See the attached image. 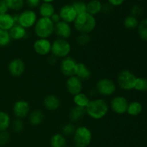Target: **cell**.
Here are the masks:
<instances>
[{
    "label": "cell",
    "mask_w": 147,
    "mask_h": 147,
    "mask_svg": "<svg viewBox=\"0 0 147 147\" xmlns=\"http://www.w3.org/2000/svg\"><path fill=\"white\" fill-rule=\"evenodd\" d=\"M129 101L123 96H116L111 99L109 108L113 113L119 115L126 113L129 106Z\"/></svg>",
    "instance_id": "9"
},
{
    "label": "cell",
    "mask_w": 147,
    "mask_h": 147,
    "mask_svg": "<svg viewBox=\"0 0 147 147\" xmlns=\"http://www.w3.org/2000/svg\"><path fill=\"white\" fill-rule=\"evenodd\" d=\"M86 114V109L75 106L69 112V119L72 122H77L81 120Z\"/></svg>",
    "instance_id": "22"
},
{
    "label": "cell",
    "mask_w": 147,
    "mask_h": 147,
    "mask_svg": "<svg viewBox=\"0 0 147 147\" xmlns=\"http://www.w3.org/2000/svg\"><path fill=\"white\" fill-rule=\"evenodd\" d=\"M52 42L48 39L38 38L33 44L34 51L37 55L41 56H45L51 53Z\"/></svg>",
    "instance_id": "12"
},
{
    "label": "cell",
    "mask_w": 147,
    "mask_h": 147,
    "mask_svg": "<svg viewBox=\"0 0 147 147\" xmlns=\"http://www.w3.org/2000/svg\"><path fill=\"white\" fill-rule=\"evenodd\" d=\"M10 126H11V129L15 133H20L24 129V123L22 119H16L11 121Z\"/></svg>",
    "instance_id": "36"
},
{
    "label": "cell",
    "mask_w": 147,
    "mask_h": 147,
    "mask_svg": "<svg viewBox=\"0 0 147 147\" xmlns=\"http://www.w3.org/2000/svg\"><path fill=\"white\" fill-rule=\"evenodd\" d=\"M6 1L9 9L12 11H20L22 9L24 4V0H4Z\"/></svg>",
    "instance_id": "30"
},
{
    "label": "cell",
    "mask_w": 147,
    "mask_h": 147,
    "mask_svg": "<svg viewBox=\"0 0 147 147\" xmlns=\"http://www.w3.org/2000/svg\"><path fill=\"white\" fill-rule=\"evenodd\" d=\"M12 111L17 119H24L30 114V106L27 100H18L14 103Z\"/></svg>",
    "instance_id": "11"
},
{
    "label": "cell",
    "mask_w": 147,
    "mask_h": 147,
    "mask_svg": "<svg viewBox=\"0 0 147 147\" xmlns=\"http://www.w3.org/2000/svg\"><path fill=\"white\" fill-rule=\"evenodd\" d=\"M137 29L141 39L147 42V19L142 20L139 23Z\"/></svg>",
    "instance_id": "31"
},
{
    "label": "cell",
    "mask_w": 147,
    "mask_h": 147,
    "mask_svg": "<svg viewBox=\"0 0 147 147\" xmlns=\"http://www.w3.org/2000/svg\"><path fill=\"white\" fill-rule=\"evenodd\" d=\"M51 147H66L67 140L62 134H55L50 139Z\"/></svg>",
    "instance_id": "27"
},
{
    "label": "cell",
    "mask_w": 147,
    "mask_h": 147,
    "mask_svg": "<svg viewBox=\"0 0 147 147\" xmlns=\"http://www.w3.org/2000/svg\"><path fill=\"white\" fill-rule=\"evenodd\" d=\"M34 31L38 38L48 39L54 34L55 24L50 18L40 17L34 24Z\"/></svg>",
    "instance_id": "3"
},
{
    "label": "cell",
    "mask_w": 147,
    "mask_h": 147,
    "mask_svg": "<svg viewBox=\"0 0 147 147\" xmlns=\"http://www.w3.org/2000/svg\"><path fill=\"white\" fill-rule=\"evenodd\" d=\"M29 122L33 126H37L41 124L44 121V113L41 110L36 109L30 112L29 114Z\"/></svg>",
    "instance_id": "21"
},
{
    "label": "cell",
    "mask_w": 147,
    "mask_h": 147,
    "mask_svg": "<svg viewBox=\"0 0 147 147\" xmlns=\"http://www.w3.org/2000/svg\"><path fill=\"white\" fill-rule=\"evenodd\" d=\"M67 147H76V146H67Z\"/></svg>",
    "instance_id": "46"
},
{
    "label": "cell",
    "mask_w": 147,
    "mask_h": 147,
    "mask_svg": "<svg viewBox=\"0 0 147 147\" xmlns=\"http://www.w3.org/2000/svg\"><path fill=\"white\" fill-rule=\"evenodd\" d=\"M72 47L67 40L57 38L52 42L51 53L56 58H65L70 55Z\"/></svg>",
    "instance_id": "5"
},
{
    "label": "cell",
    "mask_w": 147,
    "mask_h": 147,
    "mask_svg": "<svg viewBox=\"0 0 147 147\" xmlns=\"http://www.w3.org/2000/svg\"><path fill=\"white\" fill-rule=\"evenodd\" d=\"M76 129V128L73 123H66L62 128V134L64 136H71V135H73Z\"/></svg>",
    "instance_id": "37"
},
{
    "label": "cell",
    "mask_w": 147,
    "mask_h": 147,
    "mask_svg": "<svg viewBox=\"0 0 147 147\" xmlns=\"http://www.w3.org/2000/svg\"><path fill=\"white\" fill-rule=\"evenodd\" d=\"M11 39L13 40H21L27 36V29L18 24H15L9 31Z\"/></svg>",
    "instance_id": "19"
},
{
    "label": "cell",
    "mask_w": 147,
    "mask_h": 147,
    "mask_svg": "<svg viewBox=\"0 0 147 147\" xmlns=\"http://www.w3.org/2000/svg\"><path fill=\"white\" fill-rule=\"evenodd\" d=\"M135 90L138 91H147V78H137L134 87Z\"/></svg>",
    "instance_id": "34"
},
{
    "label": "cell",
    "mask_w": 147,
    "mask_h": 147,
    "mask_svg": "<svg viewBox=\"0 0 147 147\" xmlns=\"http://www.w3.org/2000/svg\"><path fill=\"white\" fill-rule=\"evenodd\" d=\"M15 24L13 16L9 13L0 14V30L9 31Z\"/></svg>",
    "instance_id": "20"
},
{
    "label": "cell",
    "mask_w": 147,
    "mask_h": 147,
    "mask_svg": "<svg viewBox=\"0 0 147 147\" xmlns=\"http://www.w3.org/2000/svg\"><path fill=\"white\" fill-rule=\"evenodd\" d=\"M50 20H52V22H53L55 24L61 21V18H60L58 13H55V14H53V15H52V17H50Z\"/></svg>",
    "instance_id": "44"
},
{
    "label": "cell",
    "mask_w": 147,
    "mask_h": 147,
    "mask_svg": "<svg viewBox=\"0 0 147 147\" xmlns=\"http://www.w3.org/2000/svg\"><path fill=\"white\" fill-rule=\"evenodd\" d=\"M109 105L103 98H96L90 100L86 108V114L94 120L103 119L109 111Z\"/></svg>",
    "instance_id": "1"
},
{
    "label": "cell",
    "mask_w": 147,
    "mask_h": 147,
    "mask_svg": "<svg viewBox=\"0 0 147 147\" xmlns=\"http://www.w3.org/2000/svg\"></svg>",
    "instance_id": "47"
},
{
    "label": "cell",
    "mask_w": 147,
    "mask_h": 147,
    "mask_svg": "<svg viewBox=\"0 0 147 147\" xmlns=\"http://www.w3.org/2000/svg\"><path fill=\"white\" fill-rule=\"evenodd\" d=\"M91 41V36L90 34L80 33L76 38V42L80 46H86Z\"/></svg>",
    "instance_id": "35"
},
{
    "label": "cell",
    "mask_w": 147,
    "mask_h": 147,
    "mask_svg": "<svg viewBox=\"0 0 147 147\" xmlns=\"http://www.w3.org/2000/svg\"><path fill=\"white\" fill-rule=\"evenodd\" d=\"M73 136L76 147H88L91 143L93 138L91 131L85 126L76 128Z\"/></svg>",
    "instance_id": "4"
},
{
    "label": "cell",
    "mask_w": 147,
    "mask_h": 147,
    "mask_svg": "<svg viewBox=\"0 0 147 147\" xmlns=\"http://www.w3.org/2000/svg\"><path fill=\"white\" fill-rule=\"evenodd\" d=\"M72 27L70 24L65 22L60 21L58 23L55 24L54 33L58 37V38L67 40L72 35Z\"/></svg>",
    "instance_id": "16"
},
{
    "label": "cell",
    "mask_w": 147,
    "mask_h": 147,
    "mask_svg": "<svg viewBox=\"0 0 147 147\" xmlns=\"http://www.w3.org/2000/svg\"><path fill=\"white\" fill-rule=\"evenodd\" d=\"M65 86L67 92L73 96L81 93L83 90V81L76 76L67 78Z\"/></svg>",
    "instance_id": "13"
},
{
    "label": "cell",
    "mask_w": 147,
    "mask_h": 147,
    "mask_svg": "<svg viewBox=\"0 0 147 147\" xmlns=\"http://www.w3.org/2000/svg\"><path fill=\"white\" fill-rule=\"evenodd\" d=\"M58 14L62 21L65 22L68 24L74 22L78 16L77 13L72 4H65V5L63 6L60 8Z\"/></svg>",
    "instance_id": "15"
},
{
    "label": "cell",
    "mask_w": 147,
    "mask_h": 147,
    "mask_svg": "<svg viewBox=\"0 0 147 147\" xmlns=\"http://www.w3.org/2000/svg\"><path fill=\"white\" fill-rule=\"evenodd\" d=\"M142 14H143V9L142 7H140L138 4H136V5L132 7L131 9V15L137 17L142 15Z\"/></svg>",
    "instance_id": "39"
},
{
    "label": "cell",
    "mask_w": 147,
    "mask_h": 147,
    "mask_svg": "<svg viewBox=\"0 0 147 147\" xmlns=\"http://www.w3.org/2000/svg\"><path fill=\"white\" fill-rule=\"evenodd\" d=\"M76 65H77L76 60L70 56L62 59L60 65V69L62 74L67 78L75 76Z\"/></svg>",
    "instance_id": "10"
},
{
    "label": "cell",
    "mask_w": 147,
    "mask_h": 147,
    "mask_svg": "<svg viewBox=\"0 0 147 147\" xmlns=\"http://www.w3.org/2000/svg\"><path fill=\"white\" fill-rule=\"evenodd\" d=\"M143 110L142 104L139 101H132L129 103L126 113L131 116H139Z\"/></svg>",
    "instance_id": "28"
},
{
    "label": "cell",
    "mask_w": 147,
    "mask_h": 147,
    "mask_svg": "<svg viewBox=\"0 0 147 147\" xmlns=\"http://www.w3.org/2000/svg\"><path fill=\"white\" fill-rule=\"evenodd\" d=\"M43 106L47 111H55L60 108V100L55 95H47L43 100Z\"/></svg>",
    "instance_id": "17"
},
{
    "label": "cell",
    "mask_w": 147,
    "mask_h": 147,
    "mask_svg": "<svg viewBox=\"0 0 147 147\" xmlns=\"http://www.w3.org/2000/svg\"><path fill=\"white\" fill-rule=\"evenodd\" d=\"M10 141V135L7 131L0 132V146H6Z\"/></svg>",
    "instance_id": "38"
},
{
    "label": "cell",
    "mask_w": 147,
    "mask_h": 147,
    "mask_svg": "<svg viewBox=\"0 0 147 147\" xmlns=\"http://www.w3.org/2000/svg\"><path fill=\"white\" fill-rule=\"evenodd\" d=\"M41 1H42L43 2H45V3H52V2H53L55 0H41Z\"/></svg>",
    "instance_id": "45"
},
{
    "label": "cell",
    "mask_w": 147,
    "mask_h": 147,
    "mask_svg": "<svg viewBox=\"0 0 147 147\" xmlns=\"http://www.w3.org/2000/svg\"><path fill=\"white\" fill-rule=\"evenodd\" d=\"M116 90V83L109 78L100 79L96 83V91L103 96H111Z\"/></svg>",
    "instance_id": "7"
},
{
    "label": "cell",
    "mask_w": 147,
    "mask_h": 147,
    "mask_svg": "<svg viewBox=\"0 0 147 147\" xmlns=\"http://www.w3.org/2000/svg\"><path fill=\"white\" fill-rule=\"evenodd\" d=\"M11 41L9 31L0 30V47L8 46Z\"/></svg>",
    "instance_id": "32"
},
{
    "label": "cell",
    "mask_w": 147,
    "mask_h": 147,
    "mask_svg": "<svg viewBox=\"0 0 147 147\" xmlns=\"http://www.w3.org/2000/svg\"><path fill=\"white\" fill-rule=\"evenodd\" d=\"M73 24L79 33L90 34L96 29L97 21L94 16L86 12L78 15Z\"/></svg>",
    "instance_id": "2"
},
{
    "label": "cell",
    "mask_w": 147,
    "mask_h": 147,
    "mask_svg": "<svg viewBox=\"0 0 147 147\" xmlns=\"http://www.w3.org/2000/svg\"><path fill=\"white\" fill-rule=\"evenodd\" d=\"M108 3L110 4L112 7H119L121 6V4H123V2L125 1V0H107Z\"/></svg>",
    "instance_id": "43"
},
{
    "label": "cell",
    "mask_w": 147,
    "mask_h": 147,
    "mask_svg": "<svg viewBox=\"0 0 147 147\" xmlns=\"http://www.w3.org/2000/svg\"><path fill=\"white\" fill-rule=\"evenodd\" d=\"M9 7L7 3L4 0H0V14L8 13Z\"/></svg>",
    "instance_id": "41"
},
{
    "label": "cell",
    "mask_w": 147,
    "mask_h": 147,
    "mask_svg": "<svg viewBox=\"0 0 147 147\" xmlns=\"http://www.w3.org/2000/svg\"><path fill=\"white\" fill-rule=\"evenodd\" d=\"M73 100L76 106L86 109L88 105L90 99L88 95L85 94L84 93L81 92V93H78V94L73 96Z\"/></svg>",
    "instance_id": "25"
},
{
    "label": "cell",
    "mask_w": 147,
    "mask_h": 147,
    "mask_svg": "<svg viewBox=\"0 0 147 147\" xmlns=\"http://www.w3.org/2000/svg\"><path fill=\"white\" fill-rule=\"evenodd\" d=\"M75 76L83 80H88L91 77V72L86 65L83 63H77Z\"/></svg>",
    "instance_id": "18"
},
{
    "label": "cell",
    "mask_w": 147,
    "mask_h": 147,
    "mask_svg": "<svg viewBox=\"0 0 147 147\" xmlns=\"http://www.w3.org/2000/svg\"><path fill=\"white\" fill-rule=\"evenodd\" d=\"M25 63L22 59L14 58L8 65L9 73L14 77H20L25 71Z\"/></svg>",
    "instance_id": "14"
},
{
    "label": "cell",
    "mask_w": 147,
    "mask_h": 147,
    "mask_svg": "<svg viewBox=\"0 0 147 147\" xmlns=\"http://www.w3.org/2000/svg\"><path fill=\"white\" fill-rule=\"evenodd\" d=\"M37 20V14L32 9H26L19 14L17 24L25 29L34 27Z\"/></svg>",
    "instance_id": "8"
},
{
    "label": "cell",
    "mask_w": 147,
    "mask_h": 147,
    "mask_svg": "<svg viewBox=\"0 0 147 147\" xmlns=\"http://www.w3.org/2000/svg\"><path fill=\"white\" fill-rule=\"evenodd\" d=\"M11 123L9 115L7 112L0 111V132L8 130L11 126Z\"/></svg>",
    "instance_id": "26"
},
{
    "label": "cell",
    "mask_w": 147,
    "mask_h": 147,
    "mask_svg": "<svg viewBox=\"0 0 147 147\" xmlns=\"http://www.w3.org/2000/svg\"><path fill=\"white\" fill-rule=\"evenodd\" d=\"M139 23L137 18L131 15L127 16L123 20V26L125 27V28L129 30H135L136 28H137Z\"/></svg>",
    "instance_id": "29"
},
{
    "label": "cell",
    "mask_w": 147,
    "mask_h": 147,
    "mask_svg": "<svg viewBox=\"0 0 147 147\" xmlns=\"http://www.w3.org/2000/svg\"><path fill=\"white\" fill-rule=\"evenodd\" d=\"M136 78L132 72L128 70H121L118 75V85L122 90H131L134 89Z\"/></svg>",
    "instance_id": "6"
},
{
    "label": "cell",
    "mask_w": 147,
    "mask_h": 147,
    "mask_svg": "<svg viewBox=\"0 0 147 147\" xmlns=\"http://www.w3.org/2000/svg\"><path fill=\"white\" fill-rule=\"evenodd\" d=\"M113 9V7H112L110 4H109V3H106V4H103L101 12H103L104 14H109L111 12Z\"/></svg>",
    "instance_id": "42"
},
{
    "label": "cell",
    "mask_w": 147,
    "mask_h": 147,
    "mask_svg": "<svg viewBox=\"0 0 147 147\" xmlns=\"http://www.w3.org/2000/svg\"><path fill=\"white\" fill-rule=\"evenodd\" d=\"M87 6V12L91 15L94 16L101 12L103 4L100 0H90L86 4Z\"/></svg>",
    "instance_id": "24"
},
{
    "label": "cell",
    "mask_w": 147,
    "mask_h": 147,
    "mask_svg": "<svg viewBox=\"0 0 147 147\" xmlns=\"http://www.w3.org/2000/svg\"><path fill=\"white\" fill-rule=\"evenodd\" d=\"M72 6L76 10L78 15L87 12V6H86V3H85L84 1L78 0V1H74L72 4Z\"/></svg>",
    "instance_id": "33"
},
{
    "label": "cell",
    "mask_w": 147,
    "mask_h": 147,
    "mask_svg": "<svg viewBox=\"0 0 147 147\" xmlns=\"http://www.w3.org/2000/svg\"><path fill=\"white\" fill-rule=\"evenodd\" d=\"M27 5L30 8H36L41 4V0H24Z\"/></svg>",
    "instance_id": "40"
},
{
    "label": "cell",
    "mask_w": 147,
    "mask_h": 147,
    "mask_svg": "<svg viewBox=\"0 0 147 147\" xmlns=\"http://www.w3.org/2000/svg\"><path fill=\"white\" fill-rule=\"evenodd\" d=\"M39 13L41 17L50 18L52 15L55 13V9L52 3L42 2L39 7Z\"/></svg>",
    "instance_id": "23"
}]
</instances>
